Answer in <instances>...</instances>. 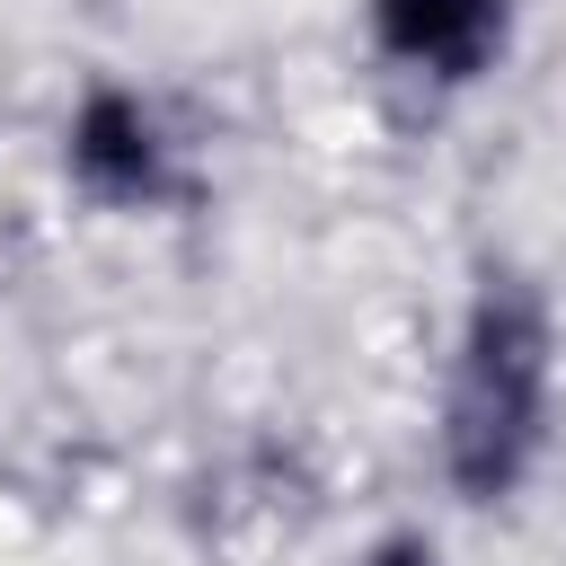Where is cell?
Returning a JSON list of instances; mask_svg holds the SVG:
<instances>
[{
  "label": "cell",
  "mask_w": 566,
  "mask_h": 566,
  "mask_svg": "<svg viewBox=\"0 0 566 566\" xmlns=\"http://www.w3.org/2000/svg\"><path fill=\"white\" fill-rule=\"evenodd\" d=\"M548 433V310L522 274H486L469 310V345L451 371V416H442V460L451 486L495 504L522 486Z\"/></svg>",
  "instance_id": "1"
},
{
  "label": "cell",
  "mask_w": 566,
  "mask_h": 566,
  "mask_svg": "<svg viewBox=\"0 0 566 566\" xmlns=\"http://www.w3.org/2000/svg\"><path fill=\"white\" fill-rule=\"evenodd\" d=\"M371 27L398 62H424L442 80H469L504 44V0H371Z\"/></svg>",
  "instance_id": "2"
},
{
  "label": "cell",
  "mask_w": 566,
  "mask_h": 566,
  "mask_svg": "<svg viewBox=\"0 0 566 566\" xmlns=\"http://www.w3.org/2000/svg\"><path fill=\"white\" fill-rule=\"evenodd\" d=\"M71 168H80V186H97V195H115V203H142V195L168 186L150 115H142L133 97H115V88H97V97L80 106V124H71Z\"/></svg>",
  "instance_id": "3"
},
{
  "label": "cell",
  "mask_w": 566,
  "mask_h": 566,
  "mask_svg": "<svg viewBox=\"0 0 566 566\" xmlns=\"http://www.w3.org/2000/svg\"><path fill=\"white\" fill-rule=\"evenodd\" d=\"M371 566H433V548H424V539H389Z\"/></svg>",
  "instance_id": "4"
}]
</instances>
